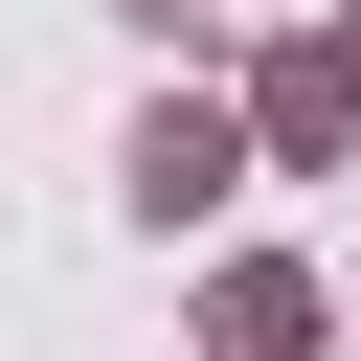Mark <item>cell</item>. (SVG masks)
Listing matches in <instances>:
<instances>
[{
    "label": "cell",
    "instance_id": "cell-1",
    "mask_svg": "<svg viewBox=\"0 0 361 361\" xmlns=\"http://www.w3.org/2000/svg\"><path fill=\"white\" fill-rule=\"evenodd\" d=\"M248 158H271V180H338V158H361V45H338V23L248 68Z\"/></svg>",
    "mask_w": 361,
    "mask_h": 361
},
{
    "label": "cell",
    "instance_id": "cell-2",
    "mask_svg": "<svg viewBox=\"0 0 361 361\" xmlns=\"http://www.w3.org/2000/svg\"><path fill=\"white\" fill-rule=\"evenodd\" d=\"M113 180H135V226H203V203H248V113H203V90H158Z\"/></svg>",
    "mask_w": 361,
    "mask_h": 361
},
{
    "label": "cell",
    "instance_id": "cell-3",
    "mask_svg": "<svg viewBox=\"0 0 361 361\" xmlns=\"http://www.w3.org/2000/svg\"><path fill=\"white\" fill-rule=\"evenodd\" d=\"M203 361H338V293H316L293 248H226V271H203Z\"/></svg>",
    "mask_w": 361,
    "mask_h": 361
},
{
    "label": "cell",
    "instance_id": "cell-4",
    "mask_svg": "<svg viewBox=\"0 0 361 361\" xmlns=\"http://www.w3.org/2000/svg\"><path fill=\"white\" fill-rule=\"evenodd\" d=\"M113 23H158V45H203V23H226V0H113Z\"/></svg>",
    "mask_w": 361,
    "mask_h": 361
}]
</instances>
